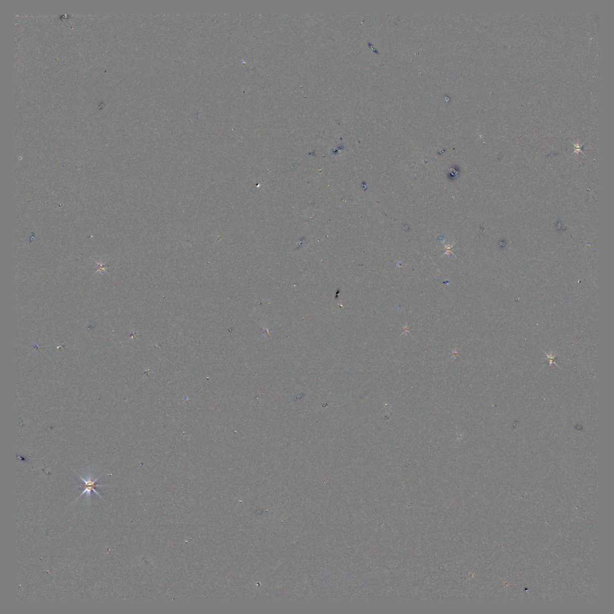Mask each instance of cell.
<instances>
[{
    "mask_svg": "<svg viewBox=\"0 0 614 614\" xmlns=\"http://www.w3.org/2000/svg\"><path fill=\"white\" fill-rule=\"evenodd\" d=\"M78 476L79 478L82 480L83 483H84V490H83V491L81 493V494L79 495V497L76 499L75 501L78 500V499L81 497V496L85 494L86 498L88 499V501L89 502L91 499V492L92 491H94L95 494L99 496V497H100L101 499H103V497H101V495L99 494V493L95 489L96 487H101V486H107L95 484L96 482L97 481V480L99 479V477H100V476H99L97 477V478L94 480H93V476H91V474H88V475H86L85 478L79 475Z\"/></svg>",
    "mask_w": 614,
    "mask_h": 614,
    "instance_id": "6da1fadb",
    "label": "cell"
}]
</instances>
